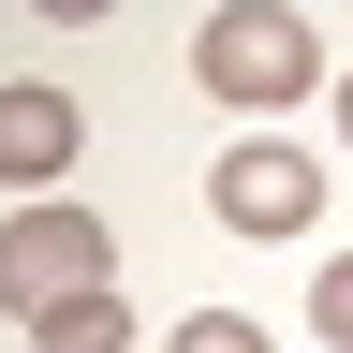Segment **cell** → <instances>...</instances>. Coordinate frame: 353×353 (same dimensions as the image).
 <instances>
[{
    "instance_id": "obj_3",
    "label": "cell",
    "mask_w": 353,
    "mask_h": 353,
    "mask_svg": "<svg viewBox=\"0 0 353 353\" xmlns=\"http://www.w3.org/2000/svg\"><path fill=\"white\" fill-rule=\"evenodd\" d=\"M206 206H221V236H309V221H324V162L309 148H221Z\"/></svg>"
},
{
    "instance_id": "obj_7",
    "label": "cell",
    "mask_w": 353,
    "mask_h": 353,
    "mask_svg": "<svg viewBox=\"0 0 353 353\" xmlns=\"http://www.w3.org/2000/svg\"><path fill=\"white\" fill-rule=\"evenodd\" d=\"M309 324H324V339L353 353V265H324V280H309Z\"/></svg>"
},
{
    "instance_id": "obj_5",
    "label": "cell",
    "mask_w": 353,
    "mask_h": 353,
    "mask_svg": "<svg viewBox=\"0 0 353 353\" xmlns=\"http://www.w3.org/2000/svg\"><path fill=\"white\" fill-rule=\"evenodd\" d=\"M30 353H132V294L103 280V294H74V309H44V324H30Z\"/></svg>"
},
{
    "instance_id": "obj_8",
    "label": "cell",
    "mask_w": 353,
    "mask_h": 353,
    "mask_svg": "<svg viewBox=\"0 0 353 353\" xmlns=\"http://www.w3.org/2000/svg\"><path fill=\"white\" fill-rule=\"evenodd\" d=\"M339 132H353V74H339Z\"/></svg>"
},
{
    "instance_id": "obj_1",
    "label": "cell",
    "mask_w": 353,
    "mask_h": 353,
    "mask_svg": "<svg viewBox=\"0 0 353 353\" xmlns=\"http://www.w3.org/2000/svg\"><path fill=\"white\" fill-rule=\"evenodd\" d=\"M118 280V236L88 206H30V221H0V309L15 324H44V309H74V294H103Z\"/></svg>"
},
{
    "instance_id": "obj_6",
    "label": "cell",
    "mask_w": 353,
    "mask_h": 353,
    "mask_svg": "<svg viewBox=\"0 0 353 353\" xmlns=\"http://www.w3.org/2000/svg\"><path fill=\"white\" fill-rule=\"evenodd\" d=\"M176 353H265V324H236V309H192V324H176Z\"/></svg>"
},
{
    "instance_id": "obj_2",
    "label": "cell",
    "mask_w": 353,
    "mask_h": 353,
    "mask_svg": "<svg viewBox=\"0 0 353 353\" xmlns=\"http://www.w3.org/2000/svg\"><path fill=\"white\" fill-rule=\"evenodd\" d=\"M192 74L221 103H294V88H324V30L309 15H206L192 30Z\"/></svg>"
},
{
    "instance_id": "obj_4",
    "label": "cell",
    "mask_w": 353,
    "mask_h": 353,
    "mask_svg": "<svg viewBox=\"0 0 353 353\" xmlns=\"http://www.w3.org/2000/svg\"><path fill=\"white\" fill-rule=\"evenodd\" d=\"M74 148H88V132H74V88H44V74L0 88V176H15V192H44Z\"/></svg>"
}]
</instances>
